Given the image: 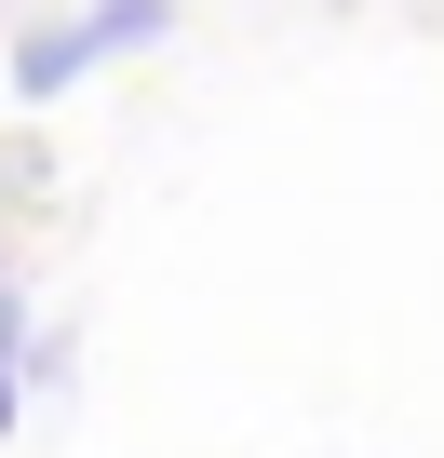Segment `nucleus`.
<instances>
[{"mask_svg":"<svg viewBox=\"0 0 444 458\" xmlns=\"http://www.w3.org/2000/svg\"><path fill=\"white\" fill-rule=\"evenodd\" d=\"M0 364H28V297L0 284Z\"/></svg>","mask_w":444,"mask_h":458,"instance_id":"obj_2","label":"nucleus"},{"mask_svg":"<svg viewBox=\"0 0 444 458\" xmlns=\"http://www.w3.org/2000/svg\"><path fill=\"white\" fill-rule=\"evenodd\" d=\"M162 28H175V0H95V14H54V28H28V41H14V95L41 108V95L95 81L108 55H148Z\"/></svg>","mask_w":444,"mask_h":458,"instance_id":"obj_1","label":"nucleus"}]
</instances>
